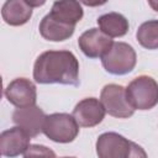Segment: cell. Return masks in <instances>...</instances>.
<instances>
[{
	"label": "cell",
	"mask_w": 158,
	"mask_h": 158,
	"mask_svg": "<svg viewBox=\"0 0 158 158\" xmlns=\"http://www.w3.org/2000/svg\"><path fill=\"white\" fill-rule=\"evenodd\" d=\"M33 79L38 84L79 85V62L70 51H46L33 65Z\"/></svg>",
	"instance_id": "cell-1"
},
{
	"label": "cell",
	"mask_w": 158,
	"mask_h": 158,
	"mask_svg": "<svg viewBox=\"0 0 158 158\" xmlns=\"http://www.w3.org/2000/svg\"><path fill=\"white\" fill-rule=\"evenodd\" d=\"M96 154L100 158L147 157L141 146L117 132H104L96 139Z\"/></svg>",
	"instance_id": "cell-2"
},
{
	"label": "cell",
	"mask_w": 158,
	"mask_h": 158,
	"mask_svg": "<svg viewBox=\"0 0 158 158\" xmlns=\"http://www.w3.org/2000/svg\"><path fill=\"white\" fill-rule=\"evenodd\" d=\"M126 94L135 110H151L158 104V83L149 75H139L132 79Z\"/></svg>",
	"instance_id": "cell-3"
},
{
	"label": "cell",
	"mask_w": 158,
	"mask_h": 158,
	"mask_svg": "<svg viewBox=\"0 0 158 158\" xmlns=\"http://www.w3.org/2000/svg\"><path fill=\"white\" fill-rule=\"evenodd\" d=\"M101 63L107 73L125 75L135 69L137 56L131 44L126 42H114L110 49L101 57Z\"/></svg>",
	"instance_id": "cell-4"
},
{
	"label": "cell",
	"mask_w": 158,
	"mask_h": 158,
	"mask_svg": "<svg viewBox=\"0 0 158 158\" xmlns=\"http://www.w3.org/2000/svg\"><path fill=\"white\" fill-rule=\"evenodd\" d=\"M43 133L57 143H70L79 135V125L73 115L54 112L46 116Z\"/></svg>",
	"instance_id": "cell-5"
},
{
	"label": "cell",
	"mask_w": 158,
	"mask_h": 158,
	"mask_svg": "<svg viewBox=\"0 0 158 158\" xmlns=\"http://www.w3.org/2000/svg\"><path fill=\"white\" fill-rule=\"evenodd\" d=\"M106 114L117 118H128L135 114V109L130 104L126 94V88L118 84H107L100 93Z\"/></svg>",
	"instance_id": "cell-6"
},
{
	"label": "cell",
	"mask_w": 158,
	"mask_h": 158,
	"mask_svg": "<svg viewBox=\"0 0 158 158\" xmlns=\"http://www.w3.org/2000/svg\"><path fill=\"white\" fill-rule=\"evenodd\" d=\"M44 111L37 105H30L25 107H17L12 112V121L16 126L25 130L30 137H37L43 132V125L46 120Z\"/></svg>",
	"instance_id": "cell-7"
},
{
	"label": "cell",
	"mask_w": 158,
	"mask_h": 158,
	"mask_svg": "<svg viewBox=\"0 0 158 158\" xmlns=\"http://www.w3.org/2000/svg\"><path fill=\"white\" fill-rule=\"evenodd\" d=\"M4 94L7 101L16 107L36 105L37 89L36 85L27 78H16L10 81Z\"/></svg>",
	"instance_id": "cell-8"
},
{
	"label": "cell",
	"mask_w": 158,
	"mask_h": 158,
	"mask_svg": "<svg viewBox=\"0 0 158 158\" xmlns=\"http://www.w3.org/2000/svg\"><path fill=\"white\" fill-rule=\"evenodd\" d=\"M114 41L100 28H89L78 38L80 51L89 58H101L112 46Z\"/></svg>",
	"instance_id": "cell-9"
},
{
	"label": "cell",
	"mask_w": 158,
	"mask_h": 158,
	"mask_svg": "<svg viewBox=\"0 0 158 158\" xmlns=\"http://www.w3.org/2000/svg\"><path fill=\"white\" fill-rule=\"evenodd\" d=\"M105 107L96 98H85L80 100L73 109L72 115L80 127L98 126L105 117Z\"/></svg>",
	"instance_id": "cell-10"
},
{
	"label": "cell",
	"mask_w": 158,
	"mask_h": 158,
	"mask_svg": "<svg viewBox=\"0 0 158 158\" xmlns=\"http://www.w3.org/2000/svg\"><path fill=\"white\" fill-rule=\"evenodd\" d=\"M30 135L20 126L11 127L0 135V153L4 157L23 156L28 149Z\"/></svg>",
	"instance_id": "cell-11"
},
{
	"label": "cell",
	"mask_w": 158,
	"mask_h": 158,
	"mask_svg": "<svg viewBox=\"0 0 158 158\" xmlns=\"http://www.w3.org/2000/svg\"><path fill=\"white\" fill-rule=\"evenodd\" d=\"M38 30H40L41 36L44 40L52 41V42H62L73 36L75 31V26L58 21L53 19L49 14H47L41 20Z\"/></svg>",
	"instance_id": "cell-12"
},
{
	"label": "cell",
	"mask_w": 158,
	"mask_h": 158,
	"mask_svg": "<svg viewBox=\"0 0 158 158\" xmlns=\"http://www.w3.org/2000/svg\"><path fill=\"white\" fill-rule=\"evenodd\" d=\"M79 0H56L49 15L64 23L75 26L84 16V10Z\"/></svg>",
	"instance_id": "cell-13"
},
{
	"label": "cell",
	"mask_w": 158,
	"mask_h": 158,
	"mask_svg": "<svg viewBox=\"0 0 158 158\" xmlns=\"http://www.w3.org/2000/svg\"><path fill=\"white\" fill-rule=\"evenodd\" d=\"M2 20L10 26H22L32 16V6L25 0H6L1 7Z\"/></svg>",
	"instance_id": "cell-14"
},
{
	"label": "cell",
	"mask_w": 158,
	"mask_h": 158,
	"mask_svg": "<svg viewBox=\"0 0 158 158\" xmlns=\"http://www.w3.org/2000/svg\"><path fill=\"white\" fill-rule=\"evenodd\" d=\"M99 28L111 38L123 37L128 32V20L118 12L104 14L98 19Z\"/></svg>",
	"instance_id": "cell-15"
},
{
	"label": "cell",
	"mask_w": 158,
	"mask_h": 158,
	"mask_svg": "<svg viewBox=\"0 0 158 158\" xmlns=\"http://www.w3.org/2000/svg\"><path fill=\"white\" fill-rule=\"evenodd\" d=\"M136 38L143 48L158 49V20L143 22L136 32Z\"/></svg>",
	"instance_id": "cell-16"
},
{
	"label": "cell",
	"mask_w": 158,
	"mask_h": 158,
	"mask_svg": "<svg viewBox=\"0 0 158 158\" xmlns=\"http://www.w3.org/2000/svg\"><path fill=\"white\" fill-rule=\"evenodd\" d=\"M52 156L54 157L56 154L48 149L46 146H40V144H31L28 147V149L26 151V153L23 154V157H30V156Z\"/></svg>",
	"instance_id": "cell-17"
},
{
	"label": "cell",
	"mask_w": 158,
	"mask_h": 158,
	"mask_svg": "<svg viewBox=\"0 0 158 158\" xmlns=\"http://www.w3.org/2000/svg\"><path fill=\"white\" fill-rule=\"evenodd\" d=\"M79 1L83 5L89 6V7H98V6H101L107 2V0H79Z\"/></svg>",
	"instance_id": "cell-18"
},
{
	"label": "cell",
	"mask_w": 158,
	"mask_h": 158,
	"mask_svg": "<svg viewBox=\"0 0 158 158\" xmlns=\"http://www.w3.org/2000/svg\"><path fill=\"white\" fill-rule=\"evenodd\" d=\"M25 1H26L30 6H32V7H40V6L44 5L47 0H25Z\"/></svg>",
	"instance_id": "cell-19"
},
{
	"label": "cell",
	"mask_w": 158,
	"mask_h": 158,
	"mask_svg": "<svg viewBox=\"0 0 158 158\" xmlns=\"http://www.w3.org/2000/svg\"><path fill=\"white\" fill-rule=\"evenodd\" d=\"M148 4H149L152 10L158 12V0H148Z\"/></svg>",
	"instance_id": "cell-20"
}]
</instances>
